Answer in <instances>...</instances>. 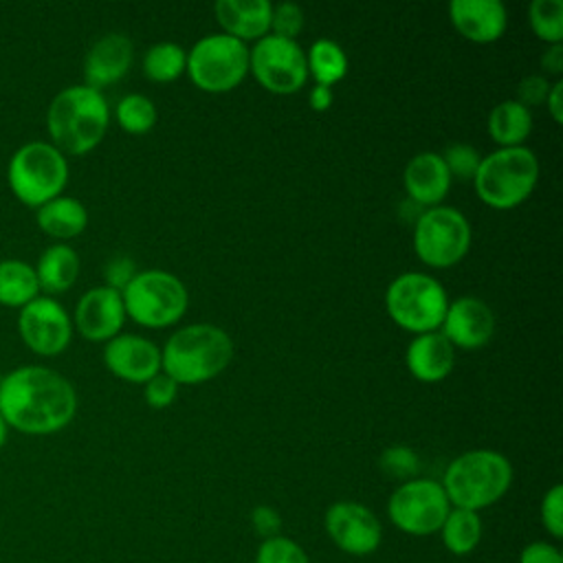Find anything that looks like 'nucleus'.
<instances>
[{
  "mask_svg": "<svg viewBox=\"0 0 563 563\" xmlns=\"http://www.w3.org/2000/svg\"><path fill=\"white\" fill-rule=\"evenodd\" d=\"M539 519L545 532L552 539H563V486L554 484L545 490L541 506H539Z\"/></svg>",
  "mask_w": 563,
  "mask_h": 563,
  "instance_id": "obj_35",
  "label": "nucleus"
},
{
  "mask_svg": "<svg viewBox=\"0 0 563 563\" xmlns=\"http://www.w3.org/2000/svg\"><path fill=\"white\" fill-rule=\"evenodd\" d=\"M405 363L413 378L422 383H438L451 374L455 365V347L440 330L416 334L407 345Z\"/></svg>",
  "mask_w": 563,
  "mask_h": 563,
  "instance_id": "obj_21",
  "label": "nucleus"
},
{
  "mask_svg": "<svg viewBox=\"0 0 563 563\" xmlns=\"http://www.w3.org/2000/svg\"><path fill=\"white\" fill-rule=\"evenodd\" d=\"M185 73L202 92H229L249 73V48L227 33L205 35L187 53Z\"/></svg>",
  "mask_w": 563,
  "mask_h": 563,
  "instance_id": "obj_9",
  "label": "nucleus"
},
{
  "mask_svg": "<svg viewBox=\"0 0 563 563\" xmlns=\"http://www.w3.org/2000/svg\"><path fill=\"white\" fill-rule=\"evenodd\" d=\"M249 519H251L253 532H255L262 541L282 534V515L277 512V508H273V506H268V504H257V506L251 510Z\"/></svg>",
  "mask_w": 563,
  "mask_h": 563,
  "instance_id": "obj_39",
  "label": "nucleus"
},
{
  "mask_svg": "<svg viewBox=\"0 0 563 563\" xmlns=\"http://www.w3.org/2000/svg\"><path fill=\"white\" fill-rule=\"evenodd\" d=\"M136 273H139V271H136V264H134L132 257H128V255H114V257H110V260L106 262V266H103V279H106L103 286H110V288L123 292V288L132 282V277H134Z\"/></svg>",
  "mask_w": 563,
  "mask_h": 563,
  "instance_id": "obj_38",
  "label": "nucleus"
},
{
  "mask_svg": "<svg viewBox=\"0 0 563 563\" xmlns=\"http://www.w3.org/2000/svg\"><path fill=\"white\" fill-rule=\"evenodd\" d=\"M75 413V387L46 365H20L0 378V416L9 429L51 435L68 427Z\"/></svg>",
  "mask_w": 563,
  "mask_h": 563,
  "instance_id": "obj_1",
  "label": "nucleus"
},
{
  "mask_svg": "<svg viewBox=\"0 0 563 563\" xmlns=\"http://www.w3.org/2000/svg\"><path fill=\"white\" fill-rule=\"evenodd\" d=\"M35 222L42 233L55 240H70L88 227V211L81 200L62 194L35 209Z\"/></svg>",
  "mask_w": 563,
  "mask_h": 563,
  "instance_id": "obj_24",
  "label": "nucleus"
},
{
  "mask_svg": "<svg viewBox=\"0 0 563 563\" xmlns=\"http://www.w3.org/2000/svg\"><path fill=\"white\" fill-rule=\"evenodd\" d=\"M7 435H9V424H7L4 418L0 416V449L7 444Z\"/></svg>",
  "mask_w": 563,
  "mask_h": 563,
  "instance_id": "obj_45",
  "label": "nucleus"
},
{
  "mask_svg": "<svg viewBox=\"0 0 563 563\" xmlns=\"http://www.w3.org/2000/svg\"><path fill=\"white\" fill-rule=\"evenodd\" d=\"M563 81L556 79L554 84H550V90H548V97H545V106H548V112L550 117L554 119V123H561L563 121Z\"/></svg>",
  "mask_w": 563,
  "mask_h": 563,
  "instance_id": "obj_42",
  "label": "nucleus"
},
{
  "mask_svg": "<svg viewBox=\"0 0 563 563\" xmlns=\"http://www.w3.org/2000/svg\"><path fill=\"white\" fill-rule=\"evenodd\" d=\"M114 117L121 130H125L128 134H145L154 128L158 114L152 99H147L145 95L132 92L119 99L114 108Z\"/></svg>",
  "mask_w": 563,
  "mask_h": 563,
  "instance_id": "obj_30",
  "label": "nucleus"
},
{
  "mask_svg": "<svg viewBox=\"0 0 563 563\" xmlns=\"http://www.w3.org/2000/svg\"><path fill=\"white\" fill-rule=\"evenodd\" d=\"M187 68V51L174 42H158L143 55V73L156 84L178 79Z\"/></svg>",
  "mask_w": 563,
  "mask_h": 563,
  "instance_id": "obj_29",
  "label": "nucleus"
},
{
  "mask_svg": "<svg viewBox=\"0 0 563 563\" xmlns=\"http://www.w3.org/2000/svg\"><path fill=\"white\" fill-rule=\"evenodd\" d=\"M519 563H563V552L550 541H530L521 548Z\"/></svg>",
  "mask_w": 563,
  "mask_h": 563,
  "instance_id": "obj_41",
  "label": "nucleus"
},
{
  "mask_svg": "<svg viewBox=\"0 0 563 563\" xmlns=\"http://www.w3.org/2000/svg\"><path fill=\"white\" fill-rule=\"evenodd\" d=\"M332 99H334L332 88L319 86V84H314V88H312L310 95H308V103H310V108L317 110V112H325V110L332 106Z\"/></svg>",
  "mask_w": 563,
  "mask_h": 563,
  "instance_id": "obj_44",
  "label": "nucleus"
},
{
  "mask_svg": "<svg viewBox=\"0 0 563 563\" xmlns=\"http://www.w3.org/2000/svg\"><path fill=\"white\" fill-rule=\"evenodd\" d=\"M306 64H308V77H312L314 84L328 86V88L339 84L347 73L345 51L328 37L312 42L310 51L306 53Z\"/></svg>",
  "mask_w": 563,
  "mask_h": 563,
  "instance_id": "obj_28",
  "label": "nucleus"
},
{
  "mask_svg": "<svg viewBox=\"0 0 563 563\" xmlns=\"http://www.w3.org/2000/svg\"><path fill=\"white\" fill-rule=\"evenodd\" d=\"M103 363L117 378L145 385L161 372V350L145 336L117 334L103 347Z\"/></svg>",
  "mask_w": 563,
  "mask_h": 563,
  "instance_id": "obj_17",
  "label": "nucleus"
},
{
  "mask_svg": "<svg viewBox=\"0 0 563 563\" xmlns=\"http://www.w3.org/2000/svg\"><path fill=\"white\" fill-rule=\"evenodd\" d=\"M35 268V277L40 284V292L44 290L46 297L66 292L79 275V255L73 246L57 242L46 246L40 257Z\"/></svg>",
  "mask_w": 563,
  "mask_h": 563,
  "instance_id": "obj_23",
  "label": "nucleus"
},
{
  "mask_svg": "<svg viewBox=\"0 0 563 563\" xmlns=\"http://www.w3.org/2000/svg\"><path fill=\"white\" fill-rule=\"evenodd\" d=\"M233 358L231 336L213 323H191L176 330L161 350V369L178 385L216 378Z\"/></svg>",
  "mask_w": 563,
  "mask_h": 563,
  "instance_id": "obj_3",
  "label": "nucleus"
},
{
  "mask_svg": "<svg viewBox=\"0 0 563 563\" xmlns=\"http://www.w3.org/2000/svg\"><path fill=\"white\" fill-rule=\"evenodd\" d=\"M253 563H310V556L295 539L277 534L260 541Z\"/></svg>",
  "mask_w": 563,
  "mask_h": 563,
  "instance_id": "obj_32",
  "label": "nucleus"
},
{
  "mask_svg": "<svg viewBox=\"0 0 563 563\" xmlns=\"http://www.w3.org/2000/svg\"><path fill=\"white\" fill-rule=\"evenodd\" d=\"M449 510L451 504L442 484L429 477L400 482L387 499L389 521L411 537L435 534Z\"/></svg>",
  "mask_w": 563,
  "mask_h": 563,
  "instance_id": "obj_11",
  "label": "nucleus"
},
{
  "mask_svg": "<svg viewBox=\"0 0 563 563\" xmlns=\"http://www.w3.org/2000/svg\"><path fill=\"white\" fill-rule=\"evenodd\" d=\"M541 68L550 75H561L563 73V44H552L541 55Z\"/></svg>",
  "mask_w": 563,
  "mask_h": 563,
  "instance_id": "obj_43",
  "label": "nucleus"
},
{
  "mask_svg": "<svg viewBox=\"0 0 563 563\" xmlns=\"http://www.w3.org/2000/svg\"><path fill=\"white\" fill-rule=\"evenodd\" d=\"M534 35L545 44H563V0H534L528 7Z\"/></svg>",
  "mask_w": 563,
  "mask_h": 563,
  "instance_id": "obj_31",
  "label": "nucleus"
},
{
  "mask_svg": "<svg viewBox=\"0 0 563 563\" xmlns=\"http://www.w3.org/2000/svg\"><path fill=\"white\" fill-rule=\"evenodd\" d=\"M121 297L125 317L143 328H167L176 323L189 303L185 284L176 275L158 268L136 273Z\"/></svg>",
  "mask_w": 563,
  "mask_h": 563,
  "instance_id": "obj_8",
  "label": "nucleus"
},
{
  "mask_svg": "<svg viewBox=\"0 0 563 563\" xmlns=\"http://www.w3.org/2000/svg\"><path fill=\"white\" fill-rule=\"evenodd\" d=\"M378 466L385 475H389L394 479H400V482H407V479H413L418 475L420 457L411 446L394 444V446H387L380 453Z\"/></svg>",
  "mask_w": 563,
  "mask_h": 563,
  "instance_id": "obj_33",
  "label": "nucleus"
},
{
  "mask_svg": "<svg viewBox=\"0 0 563 563\" xmlns=\"http://www.w3.org/2000/svg\"><path fill=\"white\" fill-rule=\"evenodd\" d=\"M438 532H440L444 548L451 554L466 556L479 545L484 528H482L479 512L464 510V508H451Z\"/></svg>",
  "mask_w": 563,
  "mask_h": 563,
  "instance_id": "obj_27",
  "label": "nucleus"
},
{
  "mask_svg": "<svg viewBox=\"0 0 563 563\" xmlns=\"http://www.w3.org/2000/svg\"><path fill=\"white\" fill-rule=\"evenodd\" d=\"M440 328L453 347L477 350L493 339L495 314L484 299L466 295L449 303Z\"/></svg>",
  "mask_w": 563,
  "mask_h": 563,
  "instance_id": "obj_16",
  "label": "nucleus"
},
{
  "mask_svg": "<svg viewBox=\"0 0 563 563\" xmlns=\"http://www.w3.org/2000/svg\"><path fill=\"white\" fill-rule=\"evenodd\" d=\"M385 308L396 325L413 334H424L440 330L449 297L435 277L409 271L387 286Z\"/></svg>",
  "mask_w": 563,
  "mask_h": 563,
  "instance_id": "obj_7",
  "label": "nucleus"
},
{
  "mask_svg": "<svg viewBox=\"0 0 563 563\" xmlns=\"http://www.w3.org/2000/svg\"><path fill=\"white\" fill-rule=\"evenodd\" d=\"M134 46L123 33H108L99 37L84 57V79L86 86L101 90L117 84L132 66Z\"/></svg>",
  "mask_w": 563,
  "mask_h": 563,
  "instance_id": "obj_19",
  "label": "nucleus"
},
{
  "mask_svg": "<svg viewBox=\"0 0 563 563\" xmlns=\"http://www.w3.org/2000/svg\"><path fill=\"white\" fill-rule=\"evenodd\" d=\"M471 246V224L455 207L424 209L413 222V251L431 268L455 266Z\"/></svg>",
  "mask_w": 563,
  "mask_h": 563,
  "instance_id": "obj_10",
  "label": "nucleus"
},
{
  "mask_svg": "<svg viewBox=\"0 0 563 563\" xmlns=\"http://www.w3.org/2000/svg\"><path fill=\"white\" fill-rule=\"evenodd\" d=\"M449 20L464 40L475 44L499 40L508 26L506 7L499 0H451Z\"/></svg>",
  "mask_w": 563,
  "mask_h": 563,
  "instance_id": "obj_18",
  "label": "nucleus"
},
{
  "mask_svg": "<svg viewBox=\"0 0 563 563\" xmlns=\"http://www.w3.org/2000/svg\"><path fill=\"white\" fill-rule=\"evenodd\" d=\"M18 334L31 352L40 356H57L70 343L73 319L57 299L40 295L20 308Z\"/></svg>",
  "mask_w": 563,
  "mask_h": 563,
  "instance_id": "obj_13",
  "label": "nucleus"
},
{
  "mask_svg": "<svg viewBox=\"0 0 563 563\" xmlns=\"http://www.w3.org/2000/svg\"><path fill=\"white\" fill-rule=\"evenodd\" d=\"M216 18L227 35L249 42L268 35L273 4L268 0H218Z\"/></svg>",
  "mask_w": 563,
  "mask_h": 563,
  "instance_id": "obj_22",
  "label": "nucleus"
},
{
  "mask_svg": "<svg viewBox=\"0 0 563 563\" xmlns=\"http://www.w3.org/2000/svg\"><path fill=\"white\" fill-rule=\"evenodd\" d=\"M539 180L537 154L526 147H499L482 156L473 176L479 200L493 209L506 211L521 205Z\"/></svg>",
  "mask_w": 563,
  "mask_h": 563,
  "instance_id": "obj_5",
  "label": "nucleus"
},
{
  "mask_svg": "<svg viewBox=\"0 0 563 563\" xmlns=\"http://www.w3.org/2000/svg\"><path fill=\"white\" fill-rule=\"evenodd\" d=\"M7 183L22 205L37 209L62 196L68 183V161L53 143L29 141L11 154Z\"/></svg>",
  "mask_w": 563,
  "mask_h": 563,
  "instance_id": "obj_6",
  "label": "nucleus"
},
{
  "mask_svg": "<svg viewBox=\"0 0 563 563\" xmlns=\"http://www.w3.org/2000/svg\"><path fill=\"white\" fill-rule=\"evenodd\" d=\"M145 400L152 409H165L174 402L176 394H178V383L172 380L165 372H158L156 376H152L145 383Z\"/></svg>",
  "mask_w": 563,
  "mask_h": 563,
  "instance_id": "obj_37",
  "label": "nucleus"
},
{
  "mask_svg": "<svg viewBox=\"0 0 563 563\" xmlns=\"http://www.w3.org/2000/svg\"><path fill=\"white\" fill-rule=\"evenodd\" d=\"M486 130L499 147H519L532 132V114L519 101L506 99L490 110Z\"/></svg>",
  "mask_w": 563,
  "mask_h": 563,
  "instance_id": "obj_25",
  "label": "nucleus"
},
{
  "mask_svg": "<svg viewBox=\"0 0 563 563\" xmlns=\"http://www.w3.org/2000/svg\"><path fill=\"white\" fill-rule=\"evenodd\" d=\"M328 539L350 556H369L383 543V523L361 501H334L323 515Z\"/></svg>",
  "mask_w": 563,
  "mask_h": 563,
  "instance_id": "obj_14",
  "label": "nucleus"
},
{
  "mask_svg": "<svg viewBox=\"0 0 563 563\" xmlns=\"http://www.w3.org/2000/svg\"><path fill=\"white\" fill-rule=\"evenodd\" d=\"M440 484L451 508L479 512L508 493L512 484V464L499 451L473 449L449 462Z\"/></svg>",
  "mask_w": 563,
  "mask_h": 563,
  "instance_id": "obj_4",
  "label": "nucleus"
},
{
  "mask_svg": "<svg viewBox=\"0 0 563 563\" xmlns=\"http://www.w3.org/2000/svg\"><path fill=\"white\" fill-rule=\"evenodd\" d=\"M35 297H40L35 268L20 257L0 260V306L20 310Z\"/></svg>",
  "mask_w": 563,
  "mask_h": 563,
  "instance_id": "obj_26",
  "label": "nucleus"
},
{
  "mask_svg": "<svg viewBox=\"0 0 563 563\" xmlns=\"http://www.w3.org/2000/svg\"><path fill=\"white\" fill-rule=\"evenodd\" d=\"M402 183L407 196L418 207H438L451 187V174L435 152H420L405 165Z\"/></svg>",
  "mask_w": 563,
  "mask_h": 563,
  "instance_id": "obj_20",
  "label": "nucleus"
},
{
  "mask_svg": "<svg viewBox=\"0 0 563 563\" xmlns=\"http://www.w3.org/2000/svg\"><path fill=\"white\" fill-rule=\"evenodd\" d=\"M125 321L123 297L110 286H95L86 290L73 314V325L88 341H110L121 334Z\"/></svg>",
  "mask_w": 563,
  "mask_h": 563,
  "instance_id": "obj_15",
  "label": "nucleus"
},
{
  "mask_svg": "<svg viewBox=\"0 0 563 563\" xmlns=\"http://www.w3.org/2000/svg\"><path fill=\"white\" fill-rule=\"evenodd\" d=\"M548 90H550V81L543 75H528L519 81L515 101H519L530 110V106H541L545 101Z\"/></svg>",
  "mask_w": 563,
  "mask_h": 563,
  "instance_id": "obj_40",
  "label": "nucleus"
},
{
  "mask_svg": "<svg viewBox=\"0 0 563 563\" xmlns=\"http://www.w3.org/2000/svg\"><path fill=\"white\" fill-rule=\"evenodd\" d=\"M110 108L101 90L86 84L62 88L48 103L46 130L64 156H84L106 136Z\"/></svg>",
  "mask_w": 563,
  "mask_h": 563,
  "instance_id": "obj_2",
  "label": "nucleus"
},
{
  "mask_svg": "<svg viewBox=\"0 0 563 563\" xmlns=\"http://www.w3.org/2000/svg\"><path fill=\"white\" fill-rule=\"evenodd\" d=\"M451 178L457 176L460 180H473L477 167H479V152L473 145L466 143H453L444 150V154H440Z\"/></svg>",
  "mask_w": 563,
  "mask_h": 563,
  "instance_id": "obj_34",
  "label": "nucleus"
},
{
  "mask_svg": "<svg viewBox=\"0 0 563 563\" xmlns=\"http://www.w3.org/2000/svg\"><path fill=\"white\" fill-rule=\"evenodd\" d=\"M249 70L273 95H292L308 81L306 53L297 40L264 35L249 51Z\"/></svg>",
  "mask_w": 563,
  "mask_h": 563,
  "instance_id": "obj_12",
  "label": "nucleus"
},
{
  "mask_svg": "<svg viewBox=\"0 0 563 563\" xmlns=\"http://www.w3.org/2000/svg\"><path fill=\"white\" fill-rule=\"evenodd\" d=\"M303 29V9L295 2L273 4L271 13V31L273 35L295 40Z\"/></svg>",
  "mask_w": 563,
  "mask_h": 563,
  "instance_id": "obj_36",
  "label": "nucleus"
}]
</instances>
